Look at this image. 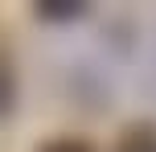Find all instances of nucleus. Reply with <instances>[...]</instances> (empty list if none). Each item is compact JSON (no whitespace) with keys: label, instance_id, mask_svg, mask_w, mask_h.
<instances>
[{"label":"nucleus","instance_id":"nucleus-1","mask_svg":"<svg viewBox=\"0 0 156 152\" xmlns=\"http://www.w3.org/2000/svg\"><path fill=\"white\" fill-rule=\"evenodd\" d=\"M115 152H156V123H132L119 136Z\"/></svg>","mask_w":156,"mask_h":152},{"label":"nucleus","instance_id":"nucleus-2","mask_svg":"<svg viewBox=\"0 0 156 152\" xmlns=\"http://www.w3.org/2000/svg\"><path fill=\"white\" fill-rule=\"evenodd\" d=\"M37 152H94L86 140H78V136H58V140H49V144H41Z\"/></svg>","mask_w":156,"mask_h":152},{"label":"nucleus","instance_id":"nucleus-3","mask_svg":"<svg viewBox=\"0 0 156 152\" xmlns=\"http://www.w3.org/2000/svg\"><path fill=\"white\" fill-rule=\"evenodd\" d=\"M82 4H66V0H54V4H41V16H54V21H66V16H78Z\"/></svg>","mask_w":156,"mask_h":152},{"label":"nucleus","instance_id":"nucleus-4","mask_svg":"<svg viewBox=\"0 0 156 152\" xmlns=\"http://www.w3.org/2000/svg\"><path fill=\"white\" fill-rule=\"evenodd\" d=\"M8 111H12V74L0 62V115H8Z\"/></svg>","mask_w":156,"mask_h":152}]
</instances>
